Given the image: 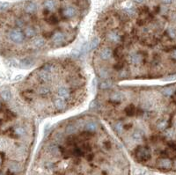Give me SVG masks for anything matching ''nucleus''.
<instances>
[{
    "instance_id": "f03ea898",
    "label": "nucleus",
    "mask_w": 176,
    "mask_h": 175,
    "mask_svg": "<svg viewBox=\"0 0 176 175\" xmlns=\"http://www.w3.org/2000/svg\"><path fill=\"white\" fill-rule=\"evenodd\" d=\"M87 93L83 67L72 58H56L41 65L23 81L19 96L33 114L52 117L72 110Z\"/></svg>"
},
{
    "instance_id": "f257e3e1",
    "label": "nucleus",
    "mask_w": 176,
    "mask_h": 175,
    "mask_svg": "<svg viewBox=\"0 0 176 175\" xmlns=\"http://www.w3.org/2000/svg\"><path fill=\"white\" fill-rule=\"evenodd\" d=\"M80 8L76 4L47 8L43 2H27L22 14L6 32V51L26 63L49 52L64 48L76 37Z\"/></svg>"
},
{
    "instance_id": "39448f33",
    "label": "nucleus",
    "mask_w": 176,
    "mask_h": 175,
    "mask_svg": "<svg viewBox=\"0 0 176 175\" xmlns=\"http://www.w3.org/2000/svg\"><path fill=\"white\" fill-rule=\"evenodd\" d=\"M1 163H2V156L0 154V164H1Z\"/></svg>"
},
{
    "instance_id": "20e7f679",
    "label": "nucleus",
    "mask_w": 176,
    "mask_h": 175,
    "mask_svg": "<svg viewBox=\"0 0 176 175\" xmlns=\"http://www.w3.org/2000/svg\"><path fill=\"white\" fill-rule=\"evenodd\" d=\"M131 1L135 4H142L145 1V0H131Z\"/></svg>"
},
{
    "instance_id": "7ed1b4c3",
    "label": "nucleus",
    "mask_w": 176,
    "mask_h": 175,
    "mask_svg": "<svg viewBox=\"0 0 176 175\" xmlns=\"http://www.w3.org/2000/svg\"><path fill=\"white\" fill-rule=\"evenodd\" d=\"M161 2L164 5H170L173 2V0H161Z\"/></svg>"
}]
</instances>
